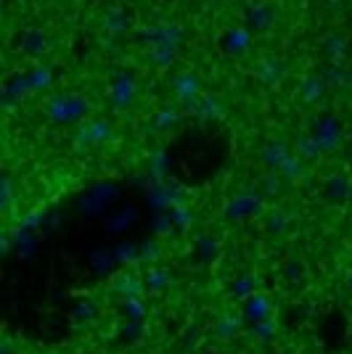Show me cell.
<instances>
[{
	"label": "cell",
	"mask_w": 352,
	"mask_h": 354,
	"mask_svg": "<svg viewBox=\"0 0 352 354\" xmlns=\"http://www.w3.org/2000/svg\"><path fill=\"white\" fill-rule=\"evenodd\" d=\"M93 111V106L85 95L80 93H53L48 101H45V117L51 119L53 124H82L88 114Z\"/></svg>",
	"instance_id": "1"
},
{
	"label": "cell",
	"mask_w": 352,
	"mask_h": 354,
	"mask_svg": "<svg viewBox=\"0 0 352 354\" xmlns=\"http://www.w3.org/2000/svg\"><path fill=\"white\" fill-rule=\"evenodd\" d=\"M138 43L146 50H151V48H177L180 50L186 43V30L180 21L159 19V21H151L138 32Z\"/></svg>",
	"instance_id": "2"
},
{
	"label": "cell",
	"mask_w": 352,
	"mask_h": 354,
	"mask_svg": "<svg viewBox=\"0 0 352 354\" xmlns=\"http://www.w3.org/2000/svg\"><path fill=\"white\" fill-rule=\"evenodd\" d=\"M170 93H173V101H175L183 111H191L193 104L202 98L204 93V82L196 69H180V72L173 74L170 80Z\"/></svg>",
	"instance_id": "3"
},
{
	"label": "cell",
	"mask_w": 352,
	"mask_h": 354,
	"mask_svg": "<svg viewBox=\"0 0 352 354\" xmlns=\"http://www.w3.org/2000/svg\"><path fill=\"white\" fill-rule=\"evenodd\" d=\"M313 138L318 140V146L323 148V153H334L342 140H344V130L339 124V119L334 117V111H323L313 119Z\"/></svg>",
	"instance_id": "4"
},
{
	"label": "cell",
	"mask_w": 352,
	"mask_h": 354,
	"mask_svg": "<svg viewBox=\"0 0 352 354\" xmlns=\"http://www.w3.org/2000/svg\"><path fill=\"white\" fill-rule=\"evenodd\" d=\"M117 138L114 130V122L112 119H85L80 127H77V146L80 148H93V146H106Z\"/></svg>",
	"instance_id": "5"
},
{
	"label": "cell",
	"mask_w": 352,
	"mask_h": 354,
	"mask_svg": "<svg viewBox=\"0 0 352 354\" xmlns=\"http://www.w3.org/2000/svg\"><path fill=\"white\" fill-rule=\"evenodd\" d=\"M244 21L252 35H267L279 21V6H273L270 0H254L244 11Z\"/></svg>",
	"instance_id": "6"
},
{
	"label": "cell",
	"mask_w": 352,
	"mask_h": 354,
	"mask_svg": "<svg viewBox=\"0 0 352 354\" xmlns=\"http://www.w3.org/2000/svg\"><path fill=\"white\" fill-rule=\"evenodd\" d=\"M222 214H225L228 222H244L249 220V217L263 214V193H238V196H231L225 201Z\"/></svg>",
	"instance_id": "7"
},
{
	"label": "cell",
	"mask_w": 352,
	"mask_h": 354,
	"mask_svg": "<svg viewBox=\"0 0 352 354\" xmlns=\"http://www.w3.org/2000/svg\"><path fill=\"white\" fill-rule=\"evenodd\" d=\"M109 101H112L114 109H119V111L132 109V104L138 101V80L127 72L114 74L112 82H109Z\"/></svg>",
	"instance_id": "8"
},
{
	"label": "cell",
	"mask_w": 352,
	"mask_h": 354,
	"mask_svg": "<svg viewBox=\"0 0 352 354\" xmlns=\"http://www.w3.org/2000/svg\"><path fill=\"white\" fill-rule=\"evenodd\" d=\"M254 77L265 88H281L283 80L289 77V64L281 56H263L254 61Z\"/></svg>",
	"instance_id": "9"
},
{
	"label": "cell",
	"mask_w": 352,
	"mask_h": 354,
	"mask_svg": "<svg viewBox=\"0 0 352 354\" xmlns=\"http://www.w3.org/2000/svg\"><path fill=\"white\" fill-rule=\"evenodd\" d=\"M51 37H48V32L40 30V27H27V30L19 32V37H16V48H19V53H24V56H30V59H43L45 53L51 50Z\"/></svg>",
	"instance_id": "10"
},
{
	"label": "cell",
	"mask_w": 352,
	"mask_h": 354,
	"mask_svg": "<svg viewBox=\"0 0 352 354\" xmlns=\"http://www.w3.org/2000/svg\"><path fill=\"white\" fill-rule=\"evenodd\" d=\"M273 312H276L273 299L265 294V291H257V294H252L249 299H244V301H241V317H244V323L247 325L270 320V317H273Z\"/></svg>",
	"instance_id": "11"
},
{
	"label": "cell",
	"mask_w": 352,
	"mask_h": 354,
	"mask_svg": "<svg viewBox=\"0 0 352 354\" xmlns=\"http://www.w3.org/2000/svg\"><path fill=\"white\" fill-rule=\"evenodd\" d=\"M101 30L109 37H125L132 30V19L122 6H109L101 14Z\"/></svg>",
	"instance_id": "12"
},
{
	"label": "cell",
	"mask_w": 352,
	"mask_h": 354,
	"mask_svg": "<svg viewBox=\"0 0 352 354\" xmlns=\"http://www.w3.org/2000/svg\"><path fill=\"white\" fill-rule=\"evenodd\" d=\"M222 50L225 56H234V59H244L249 56L252 50V32L247 27H231V30L222 35Z\"/></svg>",
	"instance_id": "13"
},
{
	"label": "cell",
	"mask_w": 352,
	"mask_h": 354,
	"mask_svg": "<svg viewBox=\"0 0 352 354\" xmlns=\"http://www.w3.org/2000/svg\"><path fill=\"white\" fill-rule=\"evenodd\" d=\"M323 196H326V201H331V204H347L352 198L350 175L334 172V175L326 177V183H323Z\"/></svg>",
	"instance_id": "14"
},
{
	"label": "cell",
	"mask_w": 352,
	"mask_h": 354,
	"mask_svg": "<svg viewBox=\"0 0 352 354\" xmlns=\"http://www.w3.org/2000/svg\"><path fill=\"white\" fill-rule=\"evenodd\" d=\"M326 93H328V85H326V80H323V74H305L302 80H299V90H297V95H299V101L302 104H321L323 98H326Z\"/></svg>",
	"instance_id": "15"
},
{
	"label": "cell",
	"mask_w": 352,
	"mask_h": 354,
	"mask_svg": "<svg viewBox=\"0 0 352 354\" xmlns=\"http://www.w3.org/2000/svg\"><path fill=\"white\" fill-rule=\"evenodd\" d=\"M321 50L323 56L328 59V64H344L347 56H350V40L344 35H339V32H328V35H323Z\"/></svg>",
	"instance_id": "16"
},
{
	"label": "cell",
	"mask_w": 352,
	"mask_h": 354,
	"mask_svg": "<svg viewBox=\"0 0 352 354\" xmlns=\"http://www.w3.org/2000/svg\"><path fill=\"white\" fill-rule=\"evenodd\" d=\"M112 288H114V294L119 299H141L143 291H146V283L141 281L135 272L125 270V272H119V275L112 278Z\"/></svg>",
	"instance_id": "17"
},
{
	"label": "cell",
	"mask_w": 352,
	"mask_h": 354,
	"mask_svg": "<svg viewBox=\"0 0 352 354\" xmlns=\"http://www.w3.org/2000/svg\"><path fill=\"white\" fill-rule=\"evenodd\" d=\"M292 156V148L286 146L283 140H267L260 148V164H263L267 172H279V167Z\"/></svg>",
	"instance_id": "18"
},
{
	"label": "cell",
	"mask_w": 352,
	"mask_h": 354,
	"mask_svg": "<svg viewBox=\"0 0 352 354\" xmlns=\"http://www.w3.org/2000/svg\"><path fill=\"white\" fill-rule=\"evenodd\" d=\"M183 109L177 104H164L159 106L157 111H154V127L159 130V133H175L177 127H180V122H183Z\"/></svg>",
	"instance_id": "19"
},
{
	"label": "cell",
	"mask_w": 352,
	"mask_h": 354,
	"mask_svg": "<svg viewBox=\"0 0 352 354\" xmlns=\"http://www.w3.org/2000/svg\"><path fill=\"white\" fill-rule=\"evenodd\" d=\"M244 325L247 323H244L241 312H238V315H234V312H222V315H218L215 325H212V333H215L220 341H231L244 330Z\"/></svg>",
	"instance_id": "20"
},
{
	"label": "cell",
	"mask_w": 352,
	"mask_h": 354,
	"mask_svg": "<svg viewBox=\"0 0 352 354\" xmlns=\"http://www.w3.org/2000/svg\"><path fill=\"white\" fill-rule=\"evenodd\" d=\"M191 114L193 117H199L202 122H212V119L225 117V106H222V101L215 95V93H202V98L193 104Z\"/></svg>",
	"instance_id": "21"
},
{
	"label": "cell",
	"mask_w": 352,
	"mask_h": 354,
	"mask_svg": "<svg viewBox=\"0 0 352 354\" xmlns=\"http://www.w3.org/2000/svg\"><path fill=\"white\" fill-rule=\"evenodd\" d=\"M294 153L299 156V159H305L308 164H313V162H321L323 156V148L318 146V140L313 138L310 133H305V135H299L297 140H294Z\"/></svg>",
	"instance_id": "22"
},
{
	"label": "cell",
	"mask_w": 352,
	"mask_h": 354,
	"mask_svg": "<svg viewBox=\"0 0 352 354\" xmlns=\"http://www.w3.org/2000/svg\"><path fill=\"white\" fill-rule=\"evenodd\" d=\"M30 93H35V90H32L27 74H19V77H14V80H8V82H6V90H3V104L11 106L14 101L27 98Z\"/></svg>",
	"instance_id": "23"
},
{
	"label": "cell",
	"mask_w": 352,
	"mask_h": 354,
	"mask_svg": "<svg viewBox=\"0 0 352 354\" xmlns=\"http://www.w3.org/2000/svg\"><path fill=\"white\" fill-rule=\"evenodd\" d=\"M143 283H146L148 294H161L164 288H170V283H173V272H170L167 267L154 265V267H148Z\"/></svg>",
	"instance_id": "24"
},
{
	"label": "cell",
	"mask_w": 352,
	"mask_h": 354,
	"mask_svg": "<svg viewBox=\"0 0 352 354\" xmlns=\"http://www.w3.org/2000/svg\"><path fill=\"white\" fill-rule=\"evenodd\" d=\"M260 291V278L254 275V272H244V275H238L234 283H231V296H234L236 301H244V299H249L252 294H257Z\"/></svg>",
	"instance_id": "25"
},
{
	"label": "cell",
	"mask_w": 352,
	"mask_h": 354,
	"mask_svg": "<svg viewBox=\"0 0 352 354\" xmlns=\"http://www.w3.org/2000/svg\"><path fill=\"white\" fill-rule=\"evenodd\" d=\"M321 74L328 88H347V85H352V72L344 64H328Z\"/></svg>",
	"instance_id": "26"
},
{
	"label": "cell",
	"mask_w": 352,
	"mask_h": 354,
	"mask_svg": "<svg viewBox=\"0 0 352 354\" xmlns=\"http://www.w3.org/2000/svg\"><path fill=\"white\" fill-rule=\"evenodd\" d=\"M279 175L283 177V180H289V183H297V180L308 177V162H305V159H299V156L292 151V156L279 167Z\"/></svg>",
	"instance_id": "27"
},
{
	"label": "cell",
	"mask_w": 352,
	"mask_h": 354,
	"mask_svg": "<svg viewBox=\"0 0 352 354\" xmlns=\"http://www.w3.org/2000/svg\"><path fill=\"white\" fill-rule=\"evenodd\" d=\"M180 59V50L177 48H151L148 50V64L157 66V69H173Z\"/></svg>",
	"instance_id": "28"
},
{
	"label": "cell",
	"mask_w": 352,
	"mask_h": 354,
	"mask_svg": "<svg viewBox=\"0 0 352 354\" xmlns=\"http://www.w3.org/2000/svg\"><path fill=\"white\" fill-rule=\"evenodd\" d=\"M289 225H292L289 214H286V212H281V209H273V212H267V214H265V230H267V236L281 238L286 230H289Z\"/></svg>",
	"instance_id": "29"
},
{
	"label": "cell",
	"mask_w": 352,
	"mask_h": 354,
	"mask_svg": "<svg viewBox=\"0 0 352 354\" xmlns=\"http://www.w3.org/2000/svg\"><path fill=\"white\" fill-rule=\"evenodd\" d=\"M249 333L254 341H260V344H270V341L276 339V333H279V323H276V317H270V320H263V323H254L249 325Z\"/></svg>",
	"instance_id": "30"
},
{
	"label": "cell",
	"mask_w": 352,
	"mask_h": 354,
	"mask_svg": "<svg viewBox=\"0 0 352 354\" xmlns=\"http://www.w3.org/2000/svg\"><path fill=\"white\" fill-rule=\"evenodd\" d=\"M27 80H30V85H32V90H35V93L48 90V88H51V66H45V64L32 66L30 72H27Z\"/></svg>",
	"instance_id": "31"
},
{
	"label": "cell",
	"mask_w": 352,
	"mask_h": 354,
	"mask_svg": "<svg viewBox=\"0 0 352 354\" xmlns=\"http://www.w3.org/2000/svg\"><path fill=\"white\" fill-rule=\"evenodd\" d=\"M122 312L127 315V323H143L146 307L141 299H122Z\"/></svg>",
	"instance_id": "32"
},
{
	"label": "cell",
	"mask_w": 352,
	"mask_h": 354,
	"mask_svg": "<svg viewBox=\"0 0 352 354\" xmlns=\"http://www.w3.org/2000/svg\"><path fill=\"white\" fill-rule=\"evenodd\" d=\"M132 222H135V209L127 207V209H122V212H117L112 220L106 222V227H109L112 233H122L125 227H130Z\"/></svg>",
	"instance_id": "33"
},
{
	"label": "cell",
	"mask_w": 352,
	"mask_h": 354,
	"mask_svg": "<svg viewBox=\"0 0 352 354\" xmlns=\"http://www.w3.org/2000/svg\"><path fill=\"white\" fill-rule=\"evenodd\" d=\"M281 180L283 177L279 172H267V175L260 177V188H263V196H276L281 191Z\"/></svg>",
	"instance_id": "34"
},
{
	"label": "cell",
	"mask_w": 352,
	"mask_h": 354,
	"mask_svg": "<svg viewBox=\"0 0 352 354\" xmlns=\"http://www.w3.org/2000/svg\"><path fill=\"white\" fill-rule=\"evenodd\" d=\"M14 204V185H11V177H3V212H8Z\"/></svg>",
	"instance_id": "35"
},
{
	"label": "cell",
	"mask_w": 352,
	"mask_h": 354,
	"mask_svg": "<svg viewBox=\"0 0 352 354\" xmlns=\"http://www.w3.org/2000/svg\"><path fill=\"white\" fill-rule=\"evenodd\" d=\"M302 275H305L302 262H299V259H289V265H286V278H289V281H299Z\"/></svg>",
	"instance_id": "36"
},
{
	"label": "cell",
	"mask_w": 352,
	"mask_h": 354,
	"mask_svg": "<svg viewBox=\"0 0 352 354\" xmlns=\"http://www.w3.org/2000/svg\"><path fill=\"white\" fill-rule=\"evenodd\" d=\"M74 317H85V320H93L96 317V307H93V301H82V304H77V310H74Z\"/></svg>",
	"instance_id": "37"
},
{
	"label": "cell",
	"mask_w": 352,
	"mask_h": 354,
	"mask_svg": "<svg viewBox=\"0 0 352 354\" xmlns=\"http://www.w3.org/2000/svg\"><path fill=\"white\" fill-rule=\"evenodd\" d=\"M173 217H175L177 227H186V225H188V212H186V209H177Z\"/></svg>",
	"instance_id": "38"
},
{
	"label": "cell",
	"mask_w": 352,
	"mask_h": 354,
	"mask_svg": "<svg viewBox=\"0 0 352 354\" xmlns=\"http://www.w3.org/2000/svg\"><path fill=\"white\" fill-rule=\"evenodd\" d=\"M143 254H146L148 259L154 262V259H157V246H154V243H148V246H143Z\"/></svg>",
	"instance_id": "39"
},
{
	"label": "cell",
	"mask_w": 352,
	"mask_h": 354,
	"mask_svg": "<svg viewBox=\"0 0 352 354\" xmlns=\"http://www.w3.org/2000/svg\"><path fill=\"white\" fill-rule=\"evenodd\" d=\"M347 286H350V291H352V272L347 275Z\"/></svg>",
	"instance_id": "40"
},
{
	"label": "cell",
	"mask_w": 352,
	"mask_h": 354,
	"mask_svg": "<svg viewBox=\"0 0 352 354\" xmlns=\"http://www.w3.org/2000/svg\"><path fill=\"white\" fill-rule=\"evenodd\" d=\"M273 354H283V352H273Z\"/></svg>",
	"instance_id": "41"
},
{
	"label": "cell",
	"mask_w": 352,
	"mask_h": 354,
	"mask_svg": "<svg viewBox=\"0 0 352 354\" xmlns=\"http://www.w3.org/2000/svg\"><path fill=\"white\" fill-rule=\"evenodd\" d=\"M350 72H352V69H350Z\"/></svg>",
	"instance_id": "42"
}]
</instances>
